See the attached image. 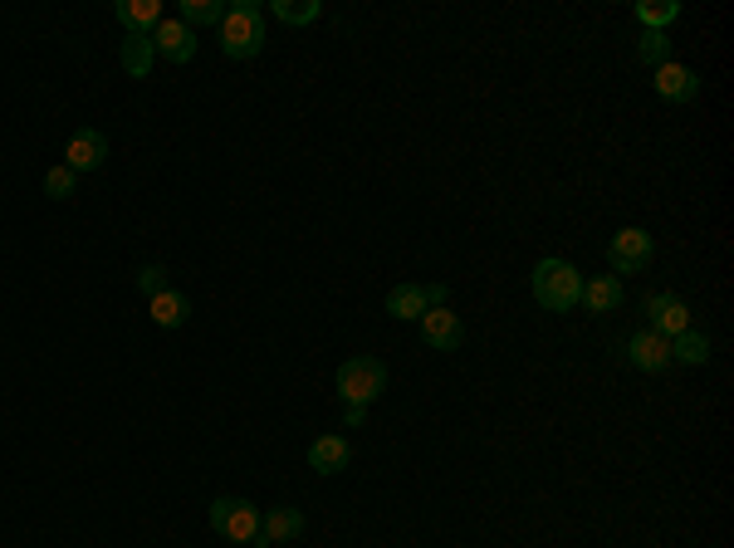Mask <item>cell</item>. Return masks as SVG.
I'll return each mask as SVG.
<instances>
[{"label":"cell","mask_w":734,"mask_h":548,"mask_svg":"<svg viewBox=\"0 0 734 548\" xmlns=\"http://www.w3.org/2000/svg\"><path fill=\"white\" fill-rule=\"evenodd\" d=\"M622 299H627V289H622L617 274H598V279L582 284V303H588V313H617Z\"/></svg>","instance_id":"obj_16"},{"label":"cell","mask_w":734,"mask_h":548,"mask_svg":"<svg viewBox=\"0 0 734 548\" xmlns=\"http://www.w3.org/2000/svg\"><path fill=\"white\" fill-rule=\"evenodd\" d=\"M607 265H612V274H637V270H647V265H651V236H647L641 226L617 230V236H612V246H607Z\"/></svg>","instance_id":"obj_5"},{"label":"cell","mask_w":734,"mask_h":548,"mask_svg":"<svg viewBox=\"0 0 734 548\" xmlns=\"http://www.w3.org/2000/svg\"><path fill=\"white\" fill-rule=\"evenodd\" d=\"M118 64H123L128 79H147L157 64V49H153V35H128L123 49H118Z\"/></svg>","instance_id":"obj_18"},{"label":"cell","mask_w":734,"mask_h":548,"mask_svg":"<svg viewBox=\"0 0 734 548\" xmlns=\"http://www.w3.org/2000/svg\"><path fill=\"white\" fill-rule=\"evenodd\" d=\"M651 84H657V94L666 98V104H690V98L700 94V74L686 64H661Z\"/></svg>","instance_id":"obj_13"},{"label":"cell","mask_w":734,"mask_h":548,"mask_svg":"<svg viewBox=\"0 0 734 548\" xmlns=\"http://www.w3.org/2000/svg\"><path fill=\"white\" fill-rule=\"evenodd\" d=\"M641 59H647L651 69H661V64H671V39H666V29H647L641 35Z\"/></svg>","instance_id":"obj_23"},{"label":"cell","mask_w":734,"mask_h":548,"mask_svg":"<svg viewBox=\"0 0 734 548\" xmlns=\"http://www.w3.org/2000/svg\"><path fill=\"white\" fill-rule=\"evenodd\" d=\"M74 187H79V177L69 167H55L45 177V196H55V201H69V196H74Z\"/></svg>","instance_id":"obj_24"},{"label":"cell","mask_w":734,"mask_h":548,"mask_svg":"<svg viewBox=\"0 0 734 548\" xmlns=\"http://www.w3.org/2000/svg\"><path fill=\"white\" fill-rule=\"evenodd\" d=\"M382 392H387V362L382 358H348L338 368V397H344V407H368Z\"/></svg>","instance_id":"obj_3"},{"label":"cell","mask_w":734,"mask_h":548,"mask_svg":"<svg viewBox=\"0 0 734 548\" xmlns=\"http://www.w3.org/2000/svg\"><path fill=\"white\" fill-rule=\"evenodd\" d=\"M363 416H368V407H344V426L353 431V426H363Z\"/></svg>","instance_id":"obj_26"},{"label":"cell","mask_w":734,"mask_h":548,"mask_svg":"<svg viewBox=\"0 0 734 548\" xmlns=\"http://www.w3.org/2000/svg\"><path fill=\"white\" fill-rule=\"evenodd\" d=\"M210 529L230 544H255L260 539V510L250 500H236V495H220L210 504Z\"/></svg>","instance_id":"obj_4"},{"label":"cell","mask_w":734,"mask_h":548,"mask_svg":"<svg viewBox=\"0 0 734 548\" xmlns=\"http://www.w3.org/2000/svg\"><path fill=\"white\" fill-rule=\"evenodd\" d=\"M265 39H269L265 5L240 0V5L226 10V20H220V49H226V59H255L265 49Z\"/></svg>","instance_id":"obj_1"},{"label":"cell","mask_w":734,"mask_h":548,"mask_svg":"<svg viewBox=\"0 0 734 548\" xmlns=\"http://www.w3.org/2000/svg\"><path fill=\"white\" fill-rule=\"evenodd\" d=\"M534 299L549 313H568L582 303V274L568 260H539L534 265Z\"/></svg>","instance_id":"obj_2"},{"label":"cell","mask_w":734,"mask_h":548,"mask_svg":"<svg viewBox=\"0 0 734 548\" xmlns=\"http://www.w3.org/2000/svg\"><path fill=\"white\" fill-rule=\"evenodd\" d=\"M627 362H631V368H641V372H666L671 338H661V333H651V329L631 333V338H627Z\"/></svg>","instance_id":"obj_11"},{"label":"cell","mask_w":734,"mask_h":548,"mask_svg":"<svg viewBox=\"0 0 734 548\" xmlns=\"http://www.w3.org/2000/svg\"><path fill=\"white\" fill-rule=\"evenodd\" d=\"M113 15L128 35H157V25H163V0H118Z\"/></svg>","instance_id":"obj_14"},{"label":"cell","mask_w":734,"mask_h":548,"mask_svg":"<svg viewBox=\"0 0 734 548\" xmlns=\"http://www.w3.org/2000/svg\"><path fill=\"white\" fill-rule=\"evenodd\" d=\"M304 534V510L294 504H275V510H260V548H275V544H289Z\"/></svg>","instance_id":"obj_8"},{"label":"cell","mask_w":734,"mask_h":548,"mask_svg":"<svg viewBox=\"0 0 734 548\" xmlns=\"http://www.w3.org/2000/svg\"><path fill=\"white\" fill-rule=\"evenodd\" d=\"M108 162V138L98 133V128H79L74 138H69V147H64V167L74 171H98Z\"/></svg>","instance_id":"obj_9"},{"label":"cell","mask_w":734,"mask_h":548,"mask_svg":"<svg viewBox=\"0 0 734 548\" xmlns=\"http://www.w3.org/2000/svg\"><path fill=\"white\" fill-rule=\"evenodd\" d=\"M671 358L686 362V368H700V362H710V338L700 329H686L671 338Z\"/></svg>","instance_id":"obj_19"},{"label":"cell","mask_w":734,"mask_h":548,"mask_svg":"<svg viewBox=\"0 0 734 548\" xmlns=\"http://www.w3.org/2000/svg\"><path fill=\"white\" fill-rule=\"evenodd\" d=\"M147 313H153L157 329H182V323L191 319V299L182 289H163L147 299Z\"/></svg>","instance_id":"obj_17"},{"label":"cell","mask_w":734,"mask_h":548,"mask_svg":"<svg viewBox=\"0 0 734 548\" xmlns=\"http://www.w3.org/2000/svg\"><path fill=\"white\" fill-rule=\"evenodd\" d=\"M446 303V284H397L387 294V313L392 319H421L426 309Z\"/></svg>","instance_id":"obj_6"},{"label":"cell","mask_w":734,"mask_h":548,"mask_svg":"<svg viewBox=\"0 0 734 548\" xmlns=\"http://www.w3.org/2000/svg\"><path fill=\"white\" fill-rule=\"evenodd\" d=\"M676 15H681L676 0H641V5H637V20H641L647 29H666Z\"/></svg>","instance_id":"obj_22"},{"label":"cell","mask_w":734,"mask_h":548,"mask_svg":"<svg viewBox=\"0 0 734 548\" xmlns=\"http://www.w3.org/2000/svg\"><path fill=\"white\" fill-rule=\"evenodd\" d=\"M137 289H143L147 299H153V294H163L167 289V270L163 265H143V270H137Z\"/></svg>","instance_id":"obj_25"},{"label":"cell","mask_w":734,"mask_h":548,"mask_svg":"<svg viewBox=\"0 0 734 548\" xmlns=\"http://www.w3.org/2000/svg\"><path fill=\"white\" fill-rule=\"evenodd\" d=\"M153 49L163 59H172V64H191L196 59V29H186L182 20H163L153 35Z\"/></svg>","instance_id":"obj_12"},{"label":"cell","mask_w":734,"mask_h":548,"mask_svg":"<svg viewBox=\"0 0 734 548\" xmlns=\"http://www.w3.org/2000/svg\"><path fill=\"white\" fill-rule=\"evenodd\" d=\"M226 0H182V25L201 29V25H220L226 20Z\"/></svg>","instance_id":"obj_20"},{"label":"cell","mask_w":734,"mask_h":548,"mask_svg":"<svg viewBox=\"0 0 734 548\" xmlns=\"http://www.w3.org/2000/svg\"><path fill=\"white\" fill-rule=\"evenodd\" d=\"M647 319H651V333H661V338H676V333L690 329V309H686V299H676V294H651Z\"/></svg>","instance_id":"obj_10"},{"label":"cell","mask_w":734,"mask_h":548,"mask_svg":"<svg viewBox=\"0 0 734 548\" xmlns=\"http://www.w3.org/2000/svg\"><path fill=\"white\" fill-rule=\"evenodd\" d=\"M417 323H421V338H426L431 353H456L460 343H466V323H460V313H450L446 303H441V309H426Z\"/></svg>","instance_id":"obj_7"},{"label":"cell","mask_w":734,"mask_h":548,"mask_svg":"<svg viewBox=\"0 0 734 548\" xmlns=\"http://www.w3.org/2000/svg\"><path fill=\"white\" fill-rule=\"evenodd\" d=\"M348 461H353V445H348V436H318V441L309 445V465H314L318 475H344Z\"/></svg>","instance_id":"obj_15"},{"label":"cell","mask_w":734,"mask_h":548,"mask_svg":"<svg viewBox=\"0 0 734 548\" xmlns=\"http://www.w3.org/2000/svg\"><path fill=\"white\" fill-rule=\"evenodd\" d=\"M318 15H324L318 0H275V20H285V25H314Z\"/></svg>","instance_id":"obj_21"}]
</instances>
